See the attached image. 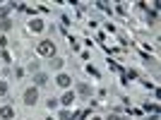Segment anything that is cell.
I'll list each match as a JSON object with an SVG mask.
<instances>
[{
  "mask_svg": "<svg viewBox=\"0 0 161 120\" xmlns=\"http://www.w3.org/2000/svg\"><path fill=\"white\" fill-rule=\"evenodd\" d=\"M39 53L41 55H55V43L53 41H41L39 43Z\"/></svg>",
  "mask_w": 161,
  "mask_h": 120,
  "instance_id": "1",
  "label": "cell"
},
{
  "mask_svg": "<svg viewBox=\"0 0 161 120\" xmlns=\"http://www.w3.org/2000/svg\"><path fill=\"white\" fill-rule=\"evenodd\" d=\"M36 99H39V91H36V87L27 89V94H24V103H27V106H34V103H36Z\"/></svg>",
  "mask_w": 161,
  "mask_h": 120,
  "instance_id": "2",
  "label": "cell"
},
{
  "mask_svg": "<svg viewBox=\"0 0 161 120\" xmlns=\"http://www.w3.org/2000/svg\"><path fill=\"white\" fill-rule=\"evenodd\" d=\"M0 118H5V120L14 118V111H12L10 106H3V108H0Z\"/></svg>",
  "mask_w": 161,
  "mask_h": 120,
  "instance_id": "3",
  "label": "cell"
},
{
  "mask_svg": "<svg viewBox=\"0 0 161 120\" xmlns=\"http://www.w3.org/2000/svg\"><path fill=\"white\" fill-rule=\"evenodd\" d=\"M55 84H58V87H63V89H67V87H70V77H67V74H60V77L55 79Z\"/></svg>",
  "mask_w": 161,
  "mask_h": 120,
  "instance_id": "4",
  "label": "cell"
},
{
  "mask_svg": "<svg viewBox=\"0 0 161 120\" xmlns=\"http://www.w3.org/2000/svg\"><path fill=\"white\" fill-rule=\"evenodd\" d=\"M29 29H31V31H41V29H43V22H41V19H34L31 24H29Z\"/></svg>",
  "mask_w": 161,
  "mask_h": 120,
  "instance_id": "5",
  "label": "cell"
},
{
  "mask_svg": "<svg viewBox=\"0 0 161 120\" xmlns=\"http://www.w3.org/2000/svg\"><path fill=\"white\" fill-rule=\"evenodd\" d=\"M72 101H75V94H70V91H67L65 96H63V103H65V106H70Z\"/></svg>",
  "mask_w": 161,
  "mask_h": 120,
  "instance_id": "6",
  "label": "cell"
},
{
  "mask_svg": "<svg viewBox=\"0 0 161 120\" xmlns=\"http://www.w3.org/2000/svg\"><path fill=\"white\" fill-rule=\"evenodd\" d=\"M77 91H80V94H84V96H89V94H92V89H89L87 84H80V87H77Z\"/></svg>",
  "mask_w": 161,
  "mask_h": 120,
  "instance_id": "7",
  "label": "cell"
},
{
  "mask_svg": "<svg viewBox=\"0 0 161 120\" xmlns=\"http://www.w3.org/2000/svg\"><path fill=\"white\" fill-rule=\"evenodd\" d=\"M7 14H10V5H7V7H0V19H5Z\"/></svg>",
  "mask_w": 161,
  "mask_h": 120,
  "instance_id": "8",
  "label": "cell"
},
{
  "mask_svg": "<svg viewBox=\"0 0 161 120\" xmlns=\"http://www.w3.org/2000/svg\"><path fill=\"white\" fill-rule=\"evenodd\" d=\"M34 82H36V84H46V74H43V72L36 74V79H34Z\"/></svg>",
  "mask_w": 161,
  "mask_h": 120,
  "instance_id": "9",
  "label": "cell"
},
{
  "mask_svg": "<svg viewBox=\"0 0 161 120\" xmlns=\"http://www.w3.org/2000/svg\"><path fill=\"white\" fill-rule=\"evenodd\" d=\"M10 27H12V24H10V19H3V22H0V29H3V31H7Z\"/></svg>",
  "mask_w": 161,
  "mask_h": 120,
  "instance_id": "10",
  "label": "cell"
},
{
  "mask_svg": "<svg viewBox=\"0 0 161 120\" xmlns=\"http://www.w3.org/2000/svg\"><path fill=\"white\" fill-rule=\"evenodd\" d=\"M53 67L58 70V67H63V58H53Z\"/></svg>",
  "mask_w": 161,
  "mask_h": 120,
  "instance_id": "11",
  "label": "cell"
},
{
  "mask_svg": "<svg viewBox=\"0 0 161 120\" xmlns=\"http://www.w3.org/2000/svg\"><path fill=\"white\" fill-rule=\"evenodd\" d=\"M60 120H72V113H67V111H63V113H60Z\"/></svg>",
  "mask_w": 161,
  "mask_h": 120,
  "instance_id": "12",
  "label": "cell"
},
{
  "mask_svg": "<svg viewBox=\"0 0 161 120\" xmlns=\"http://www.w3.org/2000/svg\"><path fill=\"white\" fill-rule=\"evenodd\" d=\"M7 94V84H3V82H0V96H5Z\"/></svg>",
  "mask_w": 161,
  "mask_h": 120,
  "instance_id": "13",
  "label": "cell"
},
{
  "mask_svg": "<svg viewBox=\"0 0 161 120\" xmlns=\"http://www.w3.org/2000/svg\"><path fill=\"white\" fill-rule=\"evenodd\" d=\"M108 120H120V118H118V115H113V113H111V115H108Z\"/></svg>",
  "mask_w": 161,
  "mask_h": 120,
  "instance_id": "14",
  "label": "cell"
},
{
  "mask_svg": "<svg viewBox=\"0 0 161 120\" xmlns=\"http://www.w3.org/2000/svg\"><path fill=\"white\" fill-rule=\"evenodd\" d=\"M46 120H53V118H46Z\"/></svg>",
  "mask_w": 161,
  "mask_h": 120,
  "instance_id": "15",
  "label": "cell"
},
{
  "mask_svg": "<svg viewBox=\"0 0 161 120\" xmlns=\"http://www.w3.org/2000/svg\"><path fill=\"white\" fill-rule=\"evenodd\" d=\"M92 120H99V118H92Z\"/></svg>",
  "mask_w": 161,
  "mask_h": 120,
  "instance_id": "16",
  "label": "cell"
}]
</instances>
